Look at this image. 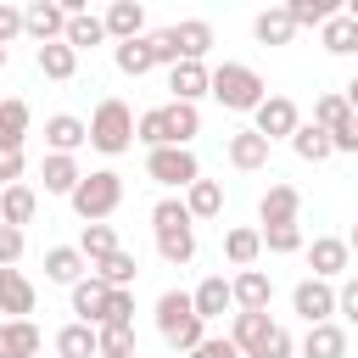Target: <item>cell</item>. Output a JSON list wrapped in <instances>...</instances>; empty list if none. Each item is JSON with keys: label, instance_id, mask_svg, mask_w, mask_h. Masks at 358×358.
I'll list each match as a JSON object with an SVG mask.
<instances>
[{"label": "cell", "instance_id": "1", "mask_svg": "<svg viewBox=\"0 0 358 358\" xmlns=\"http://www.w3.org/2000/svg\"><path fill=\"white\" fill-rule=\"evenodd\" d=\"M201 134V112L185 106V101H168V106H151L134 117V140H145V151L157 145H190Z\"/></svg>", "mask_w": 358, "mask_h": 358}, {"label": "cell", "instance_id": "2", "mask_svg": "<svg viewBox=\"0 0 358 358\" xmlns=\"http://www.w3.org/2000/svg\"><path fill=\"white\" fill-rule=\"evenodd\" d=\"M151 229H157V252H162V263H190L196 257V224H190V213H185V201L179 196H162L157 207H151Z\"/></svg>", "mask_w": 358, "mask_h": 358}, {"label": "cell", "instance_id": "3", "mask_svg": "<svg viewBox=\"0 0 358 358\" xmlns=\"http://www.w3.org/2000/svg\"><path fill=\"white\" fill-rule=\"evenodd\" d=\"M207 95H213L218 106H229V112H252V106L268 95V84H263L257 67H246V62H218V67H207Z\"/></svg>", "mask_w": 358, "mask_h": 358}, {"label": "cell", "instance_id": "4", "mask_svg": "<svg viewBox=\"0 0 358 358\" xmlns=\"http://www.w3.org/2000/svg\"><path fill=\"white\" fill-rule=\"evenodd\" d=\"M229 341L241 358H291V330L274 324L268 313H235Z\"/></svg>", "mask_w": 358, "mask_h": 358}, {"label": "cell", "instance_id": "5", "mask_svg": "<svg viewBox=\"0 0 358 358\" xmlns=\"http://www.w3.org/2000/svg\"><path fill=\"white\" fill-rule=\"evenodd\" d=\"M73 213L84 218V224H106L117 207H123V173H112V168H95V173H84L78 185H73Z\"/></svg>", "mask_w": 358, "mask_h": 358}, {"label": "cell", "instance_id": "6", "mask_svg": "<svg viewBox=\"0 0 358 358\" xmlns=\"http://www.w3.org/2000/svg\"><path fill=\"white\" fill-rule=\"evenodd\" d=\"M84 145H95V151H106V157H123V151L134 145V112H129L117 95H106V101L95 106V117L84 123Z\"/></svg>", "mask_w": 358, "mask_h": 358}, {"label": "cell", "instance_id": "7", "mask_svg": "<svg viewBox=\"0 0 358 358\" xmlns=\"http://www.w3.org/2000/svg\"><path fill=\"white\" fill-rule=\"evenodd\" d=\"M157 336H162L173 352H190V347L207 336V324H201L196 308H190V291H162V296H157Z\"/></svg>", "mask_w": 358, "mask_h": 358}, {"label": "cell", "instance_id": "8", "mask_svg": "<svg viewBox=\"0 0 358 358\" xmlns=\"http://www.w3.org/2000/svg\"><path fill=\"white\" fill-rule=\"evenodd\" d=\"M145 179H157L168 190H185L190 179H201V162H196L190 145H157V151H145Z\"/></svg>", "mask_w": 358, "mask_h": 358}, {"label": "cell", "instance_id": "9", "mask_svg": "<svg viewBox=\"0 0 358 358\" xmlns=\"http://www.w3.org/2000/svg\"><path fill=\"white\" fill-rule=\"evenodd\" d=\"M296 123H302V117H296V101H291V95H263V101L252 106V134H263L268 145H274V140H291Z\"/></svg>", "mask_w": 358, "mask_h": 358}, {"label": "cell", "instance_id": "10", "mask_svg": "<svg viewBox=\"0 0 358 358\" xmlns=\"http://www.w3.org/2000/svg\"><path fill=\"white\" fill-rule=\"evenodd\" d=\"M268 302H274V280L263 268H241L229 280V308L235 313H268Z\"/></svg>", "mask_w": 358, "mask_h": 358}, {"label": "cell", "instance_id": "11", "mask_svg": "<svg viewBox=\"0 0 358 358\" xmlns=\"http://www.w3.org/2000/svg\"><path fill=\"white\" fill-rule=\"evenodd\" d=\"M308 263H313V280H341L347 268H352V252H347V241L341 235H319L313 246H308Z\"/></svg>", "mask_w": 358, "mask_h": 358}, {"label": "cell", "instance_id": "12", "mask_svg": "<svg viewBox=\"0 0 358 358\" xmlns=\"http://www.w3.org/2000/svg\"><path fill=\"white\" fill-rule=\"evenodd\" d=\"M291 308H296L308 324H324V319H336V285H324V280H302V285L291 291Z\"/></svg>", "mask_w": 358, "mask_h": 358}, {"label": "cell", "instance_id": "13", "mask_svg": "<svg viewBox=\"0 0 358 358\" xmlns=\"http://www.w3.org/2000/svg\"><path fill=\"white\" fill-rule=\"evenodd\" d=\"M62 28H67V11H62L56 0H34V6H22V34H34L39 45H56Z\"/></svg>", "mask_w": 358, "mask_h": 358}, {"label": "cell", "instance_id": "14", "mask_svg": "<svg viewBox=\"0 0 358 358\" xmlns=\"http://www.w3.org/2000/svg\"><path fill=\"white\" fill-rule=\"evenodd\" d=\"M296 213H302V190H296V185H268L263 201H257L263 229H274V224H296Z\"/></svg>", "mask_w": 358, "mask_h": 358}, {"label": "cell", "instance_id": "15", "mask_svg": "<svg viewBox=\"0 0 358 358\" xmlns=\"http://www.w3.org/2000/svg\"><path fill=\"white\" fill-rule=\"evenodd\" d=\"M101 28H106V39H140L145 34V6L140 0H112L106 6V17H101Z\"/></svg>", "mask_w": 358, "mask_h": 358}, {"label": "cell", "instance_id": "16", "mask_svg": "<svg viewBox=\"0 0 358 358\" xmlns=\"http://www.w3.org/2000/svg\"><path fill=\"white\" fill-rule=\"evenodd\" d=\"M319 45H324L330 56H352V50H358V6H341V11L319 28Z\"/></svg>", "mask_w": 358, "mask_h": 358}, {"label": "cell", "instance_id": "17", "mask_svg": "<svg viewBox=\"0 0 358 358\" xmlns=\"http://www.w3.org/2000/svg\"><path fill=\"white\" fill-rule=\"evenodd\" d=\"M0 313L6 319H28L34 313V280L22 268H0Z\"/></svg>", "mask_w": 358, "mask_h": 358}, {"label": "cell", "instance_id": "18", "mask_svg": "<svg viewBox=\"0 0 358 358\" xmlns=\"http://www.w3.org/2000/svg\"><path fill=\"white\" fill-rule=\"evenodd\" d=\"M224 151H229V168H241V173L268 168V140H263V134H252V129H235Z\"/></svg>", "mask_w": 358, "mask_h": 358}, {"label": "cell", "instance_id": "19", "mask_svg": "<svg viewBox=\"0 0 358 358\" xmlns=\"http://www.w3.org/2000/svg\"><path fill=\"white\" fill-rule=\"evenodd\" d=\"M90 274L106 285V291H134V274H140V263H134V252H106L101 263H90Z\"/></svg>", "mask_w": 358, "mask_h": 358}, {"label": "cell", "instance_id": "20", "mask_svg": "<svg viewBox=\"0 0 358 358\" xmlns=\"http://www.w3.org/2000/svg\"><path fill=\"white\" fill-rule=\"evenodd\" d=\"M168 90H173V101L196 106L207 95V62H173L168 67Z\"/></svg>", "mask_w": 358, "mask_h": 358}, {"label": "cell", "instance_id": "21", "mask_svg": "<svg viewBox=\"0 0 358 358\" xmlns=\"http://www.w3.org/2000/svg\"><path fill=\"white\" fill-rule=\"evenodd\" d=\"M45 145H50V157H73L84 145V117H73V112L45 117Z\"/></svg>", "mask_w": 358, "mask_h": 358}, {"label": "cell", "instance_id": "22", "mask_svg": "<svg viewBox=\"0 0 358 358\" xmlns=\"http://www.w3.org/2000/svg\"><path fill=\"white\" fill-rule=\"evenodd\" d=\"M34 213H39V196H34V185H6V190H0V224H6V229H22V224H34Z\"/></svg>", "mask_w": 358, "mask_h": 358}, {"label": "cell", "instance_id": "23", "mask_svg": "<svg viewBox=\"0 0 358 358\" xmlns=\"http://www.w3.org/2000/svg\"><path fill=\"white\" fill-rule=\"evenodd\" d=\"M39 352V324L34 319H0V358H34Z\"/></svg>", "mask_w": 358, "mask_h": 358}, {"label": "cell", "instance_id": "24", "mask_svg": "<svg viewBox=\"0 0 358 358\" xmlns=\"http://www.w3.org/2000/svg\"><path fill=\"white\" fill-rule=\"evenodd\" d=\"M173 45H179V62H201L213 50V22H201V17L173 22Z\"/></svg>", "mask_w": 358, "mask_h": 358}, {"label": "cell", "instance_id": "25", "mask_svg": "<svg viewBox=\"0 0 358 358\" xmlns=\"http://www.w3.org/2000/svg\"><path fill=\"white\" fill-rule=\"evenodd\" d=\"M185 213H190V224L196 218H218L224 213V185L218 179H190L185 185Z\"/></svg>", "mask_w": 358, "mask_h": 358}, {"label": "cell", "instance_id": "26", "mask_svg": "<svg viewBox=\"0 0 358 358\" xmlns=\"http://www.w3.org/2000/svg\"><path fill=\"white\" fill-rule=\"evenodd\" d=\"M302 358H347V330H341L336 319H324V324H308Z\"/></svg>", "mask_w": 358, "mask_h": 358}, {"label": "cell", "instance_id": "27", "mask_svg": "<svg viewBox=\"0 0 358 358\" xmlns=\"http://www.w3.org/2000/svg\"><path fill=\"white\" fill-rule=\"evenodd\" d=\"M190 308H196V319L207 324V319H218L224 308H229V280L224 274H207L196 291H190Z\"/></svg>", "mask_w": 358, "mask_h": 358}, {"label": "cell", "instance_id": "28", "mask_svg": "<svg viewBox=\"0 0 358 358\" xmlns=\"http://www.w3.org/2000/svg\"><path fill=\"white\" fill-rule=\"evenodd\" d=\"M106 296H112V291H106L95 274H90V280H78V285H73V313H78V324H90V330H95V324H101V313H106Z\"/></svg>", "mask_w": 358, "mask_h": 358}, {"label": "cell", "instance_id": "29", "mask_svg": "<svg viewBox=\"0 0 358 358\" xmlns=\"http://www.w3.org/2000/svg\"><path fill=\"white\" fill-rule=\"evenodd\" d=\"M39 179H45V196H73V185L84 179V168L73 157H45L39 162Z\"/></svg>", "mask_w": 358, "mask_h": 358}, {"label": "cell", "instance_id": "30", "mask_svg": "<svg viewBox=\"0 0 358 358\" xmlns=\"http://www.w3.org/2000/svg\"><path fill=\"white\" fill-rule=\"evenodd\" d=\"M45 280H50V285H78V280H84L78 246H50V252H45Z\"/></svg>", "mask_w": 358, "mask_h": 358}, {"label": "cell", "instance_id": "31", "mask_svg": "<svg viewBox=\"0 0 358 358\" xmlns=\"http://www.w3.org/2000/svg\"><path fill=\"white\" fill-rule=\"evenodd\" d=\"M336 11H341V0H285L291 28H324Z\"/></svg>", "mask_w": 358, "mask_h": 358}, {"label": "cell", "instance_id": "32", "mask_svg": "<svg viewBox=\"0 0 358 358\" xmlns=\"http://www.w3.org/2000/svg\"><path fill=\"white\" fill-rule=\"evenodd\" d=\"M106 39V28H101V17H90V11H78V17H67V28H62V45L78 56V50H90V45H101Z\"/></svg>", "mask_w": 358, "mask_h": 358}, {"label": "cell", "instance_id": "33", "mask_svg": "<svg viewBox=\"0 0 358 358\" xmlns=\"http://www.w3.org/2000/svg\"><path fill=\"white\" fill-rule=\"evenodd\" d=\"M34 62H39V73H45V78H56V84H67V78L78 73V56H73L62 39H56V45H39V50H34Z\"/></svg>", "mask_w": 358, "mask_h": 358}, {"label": "cell", "instance_id": "34", "mask_svg": "<svg viewBox=\"0 0 358 358\" xmlns=\"http://www.w3.org/2000/svg\"><path fill=\"white\" fill-rule=\"evenodd\" d=\"M28 134V101H0V151H22Z\"/></svg>", "mask_w": 358, "mask_h": 358}, {"label": "cell", "instance_id": "35", "mask_svg": "<svg viewBox=\"0 0 358 358\" xmlns=\"http://www.w3.org/2000/svg\"><path fill=\"white\" fill-rule=\"evenodd\" d=\"M252 34H257L263 45H291V39H296V28H291V17H285V6H268V11H257V22H252Z\"/></svg>", "mask_w": 358, "mask_h": 358}, {"label": "cell", "instance_id": "36", "mask_svg": "<svg viewBox=\"0 0 358 358\" xmlns=\"http://www.w3.org/2000/svg\"><path fill=\"white\" fill-rule=\"evenodd\" d=\"M291 151H296L302 162H324V157H336V151H330V134L313 129V123H296V129H291Z\"/></svg>", "mask_w": 358, "mask_h": 358}, {"label": "cell", "instance_id": "37", "mask_svg": "<svg viewBox=\"0 0 358 358\" xmlns=\"http://www.w3.org/2000/svg\"><path fill=\"white\" fill-rule=\"evenodd\" d=\"M112 62H117V73H129V78H140V73H151V67H157V62H151L145 34H140V39H123V45L112 50Z\"/></svg>", "mask_w": 358, "mask_h": 358}, {"label": "cell", "instance_id": "38", "mask_svg": "<svg viewBox=\"0 0 358 358\" xmlns=\"http://www.w3.org/2000/svg\"><path fill=\"white\" fill-rule=\"evenodd\" d=\"M106 252H117L112 224H84V235H78V257H84V268H90V263H101Z\"/></svg>", "mask_w": 358, "mask_h": 358}, {"label": "cell", "instance_id": "39", "mask_svg": "<svg viewBox=\"0 0 358 358\" xmlns=\"http://www.w3.org/2000/svg\"><path fill=\"white\" fill-rule=\"evenodd\" d=\"M257 252H263L257 229H246V224H241V229H229V235H224V257H229L235 268H252V263H257Z\"/></svg>", "mask_w": 358, "mask_h": 358}, {"label": "cell", "instance_id": "40", "mask_svg": "<svg viewBox=\"0 0 358 358\" xmlns=\"http://www.w3.org/2000/svg\"><path fill=\"white\" fill-rule=\"evenodd\" d=\"M56 352H62V358H95V330L78 324V319L62 324V330H56Z\"/></svg>", "mask_w": 358, "mask_h": 358}, {"label": "cell", "instance_id": "41", "mask_svg": "<svg viewBox=\"0 0 358 358\" xmlns=\"http://www.w3.org/2000/svg\"><path fill=\"white\" fill-rule=\"evenodd\" d=\"M347 117H358V112L347 106V95H319V101H313V129L330 134V129H341Z\"/></svg>", "mask_w": 358, "mask_h": 358}, {"label": "cell", "instance_id": "42", "mask_svg": "<svg viewBox=\"0 0 358 358\" xmlns=\"http://www.w3.org/2000/svg\"><path fill=\"white\" fill-rule=\"evenodd\" d=\"M95 358H134V330L101 324V330H95Z\"/></svg>", "mask_w": 358, "mask_h": 358}, {"label": "cell", "instance_id": "43", "mask_svg": "<svg viewBox=\"0 0 358 358\" xmlns=\"http://www.w3.org/2000/svg\"><path fill=\"white\" fill-rule=\"evenodd\" d=\"M101 324H112V330H134V291H112ZM101 324H95V330H101Z\"/></svg>", "mask_w": 358, "mask_h": 358}, {"label": "cell", "instance_id": "44", "mask_svg": "<svg viewBox=\"0 0 358 358\" xmlns=\"http://www.w3.org/2000/svg\"><path fill=\"white\" fill-rule=\"evenodd\" d=\"M257 241H263L268 252H280V257L302 252V229H296V224H274V229H257Z\"/></svg>", "mask_w": 358, "mask_h": 358}, {"label": "cell", "instance_id": "45", "mask_svg": "<svg viewBox=\"0 0 358 358\" xmlns=\"http://www.w3.org/2000/svg\"><path fill=\"white\" fill-rule=\"evenodd\" d=\"M145 45H151V62H157V67H173V62H179L173 28H157V34H145Z\"/></svg>", "mask_w": 358, "mask_h": 358}, {"label": "cell", "instance_id": "46", "mask_svg": "<svg viewBox=\"0 0 358 358\" xmlns=\"http://www.w3.org/2000/svg\"><path fill=\"white\" fill-rule=\"evenodd\" d=\"M185 358H241V352H235V341H229V336H201Z\"/></svg>", "mask_w": 358, "mask_h": 358}, {"label": "cell", "instance_id": "47", "mask_svg": "<svg viewBox=\"0 0 358 358\" xmlns=\"http://www.w3.org/2000/svg\"><path fill=\"white\" fill-rule=\"evenodd\" d=\"M336 313L341 319H358V280L352 274H341V285H336Z\"/></svg>", "mask_w": 358, "mask_h": 358}, {"label": "cell", "instance_id": "48", "mask_svg": "<svg viewBox=\"0 0 358 358\" xmlns=\"http://www.w3.org/2000/svg\"><path fill=\"white\" fill-rule=\"evenodd\" d=\"M17 257H22V229L0 224V268H17Z\"/></svg>", "mask_w": 358, "mask_h": 358}, {"label": "cell", "instance_id": "49", "mask_svg": "<svg viewBox=\"0 0 358 358\" xmlns=\"http://www.w3.org/2000/svg\"><path fill=\"white\" fill-rule=\"evenodd\" d=\"M17 34H22V6H6V0H0V50H6Z\"/></svg>", "mask_w": 358, "mask_h": 358}, {"label": "cell", "instance_id": "50", "mask_svg": "<svg viewBox=\"0 0 358 358\" xmlns=\"http://www.w3.org/2000/svg\"><path fill=\"white\" fill-rule=\"evenodd\" d=\"M330 151H358V117H347L341 129H330Z\"/></svg>", "mask_w": 358, "mask_h": 358}, {"label": "cell", "instance_id": "51", "mask_svg": "<svg viewBox=\"0 0 358 358\" xmlns=\"http://www.w3.org/2000/svg\"><path fill=\"white\" fill-rule=\"evenodd\" d=\"M0 185H22V151H0Z\"/></svg>", "mask_w": 358, "mask_h": 358}, {"label": "cell", "instance_id": "52", "mask_svg": "<svg viewBox=\"0 0 358 358\" xmlns=\"http://www.w3.org/2000/svg\"><path fill=\"white\" fill-rule=\"evenodd\" d=\"M0 67H6V50H0Z\"/></svg>", "mask_w": 358, "mask_h": 358}]
</instances>
